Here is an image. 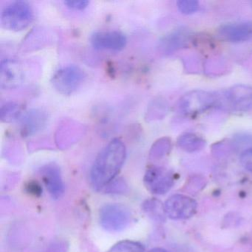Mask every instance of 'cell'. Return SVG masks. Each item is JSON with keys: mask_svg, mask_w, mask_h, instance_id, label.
Segmentation results:
<instances>
[{"mask_svg": "<svg viewBox=\"0 0 252 252\" xmlns=\"http://www.w3.org/2000/svg\"><path fill=\"white\" fill-rule=\"evenodd\" d=\"M126 149L122 140L115 138L100 152L91 171V181L96 189L105 188L116 178L125 163Z\"/></svg>", "mask_w": 252, "mask_h": 252, "instance_id": "cell-1", "label": "cell"}, {"mask_svg": "<svg viewBox=\"0 0 252 252\" xmlns=\"http://www.w3.org/2000/svg\"><path fill=\"white\" fill-rule=\"evenodd\" d=\"M34 14L29 2L15 1L7 5L1 14L2 28L11 32H22L33 23Z\"/></svg>", "mask_w": 252, "mask_h": 252, "instance_id": "cell-2", "label": "cell"}, {"mask_svg": "<svg viewBox=\"0 0 252 252\" xmlns=\"http://www.w3.org/2000/svg\"><path fill=\"white\" fill-rule=\"evenodd\" d=\"M85 78L86 74L80 67L69 64L56 71L51 79V84L57 92L69 95L80 88Z\"/></svg>", "mask_w": 252, "mask_h": 252, "instance_id": "cell-3", "label": "cell"}, {"mask_svg": "<svg viewBox=\"0 0 252 252\" xmlns=\"http://www.w3.org/2000/svg\"><path fill=\"white\" fill-rule=\"evenodd\" d=\"M101 226L108 231L116 232L125 229L131 221V212L126 206L118 203L107 204L99 212Z\"/></svg>", "mask_w": 252, "mask_h": 252, "instance_id": "cell-4", "label": "cell"}, {"mask_svg": "<svg viewBox=\"0 0 252 252\" xmlns=\"http://www.w3.org/2000/svg\"><path fill=\"white\" fill-rule=\"evenodd\" d=\"M219 104V94L204 91H193L184 95L178 102V109L185 114H196Z\"/></svg>", "mask_w": 252, "mask_h": 252, "instance_id": "cell-5", "label": "cell"}, {"mask_svg": "<svg viewBox=\"0 0 252 252\" xmlns=\"http://www.w3.org/2000/svg\"><path fill=\"white\" fill-rule=\"evenodd\" d=\"M27 69L21 61L7 59L0 65V85L2 90H14L24 85Z\"/></svg>", "mask_w": 252, "mask_h": 252, "instance_id": "cell-6", "label": "cell"}, {"mask_svg": "<svg viewBox=\"0 0 252 252\" xmlns=\"http://www.w3.org/2000/svg\"><path fill=\"white\" fill-rule=\"evenodd\" d=\"M144 183L147 189L153 194H164L173 187V175L165 168L153 166L146 172Z\"/></svg>", "mask_w": 252, "mask_h": 252, "instance_id": "cell-7", "label": "cell"}, {"mask_svg": "<svg viewBox=\"0 0 252 252\" xmlns=\"http://www.w3.org/2000/svg\"><path fill=\"white\" fill-rule=\"evenodd\" d=\"M166 216L172 220L188 219L195 214L197 202L184 194L171 196L164 204Z\"/></svg>", "mask_w": 252, "mask_h": 252, "instance_id": "cell-8", "label": "cell"}, {"mask_svg": "<svg viewBox=\"0 0 252 252\" xmlns=\"http://www.w3.org/2000/svg\"><path fill=\"white\" fill-rule=\"evenodd\" d=\"M90 42L93 48L98 51H121L126 47L127 39L119 31H101L94 32Z\"/></svg>", "mask_w": 252, "mask_h": 252, "instance_id": "cell-9", "label": "cell"}, {"mask_svg": "<svg viewBox=\"0 0 252 252\" xmlns=\"http://www.w3.org/2000/svg\"><path fill=\"white\" fill-rule=\"evenodd\" d=\"M225 102L236 111L252 110V88L246 85H236L220 96V104Z\"/></svg>", "mask_w": 252, "mask_h": 252, "instance_id": "cell-10", "label": "cell"}, {"mask_svg": "<svg viewBox=\"0 0 252 252\" xmlns=\"http://www.w3.org/2000/svg\"><path fill=\"white\" fill-rule=\"evenodd\" d=\"M49 115L43 109H32L25 113L20 119V133L22 136L30 137L43 130L48 124Z\"/></svg>", "mask_w": 252, "mask_h": 252, "instance_id": "cell-11", "label": "cell"}, {"mask_svg": "<svg viewBox=\"0 0 252 252\" xmlns=\"http://www.w3.org/2000/svg\"><path fill=\"white\" fill-rule=\"evenodd\" d=\"M41 175L51 197L54 199L61 197L64 193V187L60 167L55 163L45 165L41 169Z\"/></svg>", "mask_w": 252, "mask_h": 252, "instance_id": "cell-12", "label": "cell"}, {"mask_svg": "<svg viewBox=\"0 0 252 252\" xmlns=\"http://www.w3.org/2000/svg\"><path fill=\"white\" fill-rule=\"evenodd\" d=\"M219 34L232 42H246L252 39V23H231L221 26Z\"/></svg>", "mask_w": 252, "mask_h": 252, "instance_id": "cell-13", "label": "cell"}, {"mask_svg": "<svg viewBox=\"0 0 252 252\" xmlns=\"http://www.w3.org/2000/svg\"><path fill=\"white\" fill-rule=\"evenodd\" d=\"M24 113L23 104L15 101H8L1 106L0 119L4 123H12L21 119Z\"/></svg>", "mask_w": 252, "mask_h": 252, "instance_id": "cell-14", "label": "cell"}, {"mask_svg": "<svg viewBox=\"0 0 252 252\" xmlns=\"http://www.w3.org/2000/svg\"><path fill=\"white\" fill-rule=\"evenodd\" d=\"M178 144L182 150L189 153L199 151L205 147L204 140L192 133H187L181 135L178 140Z\"/></svg>", "mask_w": 252, "mask_h": 252, "instance_id": "cell-15", "label": "cell"}, {"mask_svg": "<svg viewBox=\"0 0 252 252\" xmlns=\"http://www.w3.org/2000/svg\"><path fill=\"white\" fill-rule=\"evenodd\" d=\"M142 208L144 212L153 220L158 222L164 220L165 216H166L164 205L162 204L159 200L156 199L147 200L143 203Z\"/></svg>", "mask_w": 252, "mask_h": 252, "instance_id": "cell-16", "label": "cell"}, {"mask_svg": "<svg viewBox=\"0 0 252 252\" xmlns=\"http://www.w3.org/2000/svg\"><path fill=\"white\" fill-rule=\"evenodd\" d=\"M183 44H184V33L181 31H178L165 36L160 41V46L164 52L170 53L179 48Z\"/></svg>", "mask_w": 252, "mask_h": 252, "instance_id": "cell-17", "label": "cell"}, {"mask_svg": "<svg viewBox=\"0 0 252 252\" xmlns=\"http://www.w3.org/2000/svg\"><path fill=\"white\" fill-rule=\"evenodd\" d=\"M108 252H145L144 246L138 242L124 240L113 246Z\"/></svg>", "mask_w": 252, "mask_h": 252, "instance_id": "cell-18", "label": "cell"}, {"mask_svg": "<svg viewBox=\"0 0 252 252\" xmlns=\"http://www.w3.org/2000/svg\"><path fill=\"white\" fill-rule=\"evenodd\" d=\"M170 147V141L168 138H163L159 139L153 144L150 151V156L153 158H158L164 156Z\"/></svg>", "mask_w": 252, "mask_h": 252, "instance_id": "cell-19", "label": "cell"}, {"mask_svg": "<svg viewBox=\"0 0 252 252\" xmlns=\"http://www.w3.org/2000/svg\"><path fill=\"white\" fill-rule=\"evenodd\" d=\"M177 5L180 12L186 15L194 14L199 8V2L195 0H181Z\"/></svg>", "mask_w": 252, "mask_h": 252, "instance_id": "cell-20", "label": "cell"}, {"mask_svg": "<svg viewBox=\"0 0 252 252\" xmlns=\"http://www.w3.org/2000/svg\"><path fill=\"white\" fill-rule=\"evenodd\" d=\"M240 160L244 169L252 172V148L245 150L240 156Z\"/></svg>", "mask_w": 252, "mask_h": 252, "instance_id": "cell-21", "label": "cell"}, {"mask_svg": "<svg viewBox=\"0 0 252 252\" xmlns=\"http://www.w3.org/2000/svg\"><path fill=\"white\" fill-rule=\"evenodd\" d=\"M64 4L70 9L82 11L89 5L90 2L87 0H67V1H64Z\"/></svg>", "mask_w": 252, "mask_h": 252, "instance_id": "cell-22", "label": "cell"}, {"mask_svg": "<svg viewBox=\"0 0 252 252\" xmlns=\"http://www.w3.org/2000/svg\"><path fill=\"white\" fill-rule=\"evenodd\" d=\"M125 188H126V186L125 185V183L121 181H118L115 182L114 184H111L110 187H109V189L107 190V191L112 193H120L122 191H125Z\"/></svg>", "mask_w": 252, "mask_h": 252, "instance_id": "cell-23", "label": "cell"}, {"mask_svg": "<svg viewBox=\"0 0 252 252\" xmlns=\"http://www.w3.org/2000/svg\"><path fill=\"white\" fill-rule=\"evenodd\" d=\"M148 252H167V251L164 250V249H151V250L149 251Z\"/></svg>", "mask_w": 252, "mask_h": 252, "instance_id": "cell-24", "label": "cell"}]
</instances>
